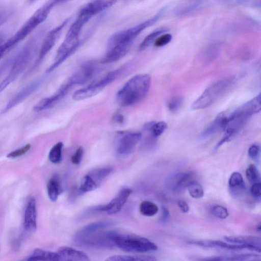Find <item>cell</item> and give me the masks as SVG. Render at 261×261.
Segmentation results:
<instances>
[{
	"mask_svg": "<svg viewBox=\"0 0 261 261\" xmlns=\"http://www.w3.org/2000/svg\"><path fill=\"white\" fill-rule=\"evenodd\" d=\"M189 194L193 198L199 199L204 196L202 186L196 181H190L187 186Z\"/></svg>",
	"mask_w": 261,
	"mask_h": 261,
	"instance_id": "cell-34",
	"label": "cell"
},
{
	"mask_svg": "<svg viewBox=\"0 0 261 261\" xmlns=\"http://www.w3.org/2000/svg\"><path fill=\"white\" fill-rule=\"evenodd\" d=\"M113 222L108 221H101L92 223L86 225L80 230L84 232H90L95 230L105 229L112 225Z\"/></svg>",
	"mask_w": 261,
	"mask_h": 261,
	"instance_id": "cell-36",
	"label": "cell"
},
{
	"mask_svg": "<svg viewBox=\"0 0 261 261\" xmlns=\"http://www.w3.org/2000/svg\"><path fill=\"white\" fill-rule=\"evenodd\" d=\"M117 135L116 150L123 155L131 153L142 138V134L139 132L119 131Z\"/></svg>",
	"mask_w": 261,
	"mask_h": 261,
	"instance_id": "cell-12",
	"label": "cell"
},
{
	"mask_svg": "<svg viewBox=\"0 0 261 261\" xmlns=\"http://www.w3.org/2000/svg\"><path fill=\"white\" fill-rule=\"evenodd\" d=\"M43 80L44 79L43 77L38 78L31 82L22 88L9 100L6 106L2 110L1 113H6L30 96L42 85Z\"/></svg>",
	"mask_w": 261,
	"mask_h": 261,
	"instance_id": "cell-13",
	"label": "cell"
},
{
	"mask_svg": "<svg viewBox=\"0 0 261 261\" xmlns=\"http://www.w3.org/2000/svg\"><path fill=\"white\" fill-rule=\"evenodd\" d=\"M125 120L124 116L119 113L115 114L112 118V121L116 124H122L124 123Z\"/></svg>",
	"mask_w": 261,
	"mask_h": 261,
	"instance_id": "cell-51",
	"label": "cell"
},
{
	"mask_svg": "<svg viewBox=\"0 0 261 261\" xmlns=\"http://www.w3.org/2000/svg\"><path fill=\"white\" fill-rule=\"evenodd\" d=\"M83 153V148L82 146L79 147L71 156V162L74 165L79 164L82 161Z\"/></svg>",
	"mask_w": 261,
	"mask_h": 261,
	"instance_id": "cell-43",
	"label": "cell"
},
{
	"mask_svg": "<svg viewBox=\"0 0 261 261\" xmlns=\"http://www.w3.org/2000/svg\"><path fill=\"white\" fill-rule=\"evenodd\" d=\"M13 11L5 10L0 12V27L5 24L11 17Z\"/></svg>",
	"mask_w": 261,
	"mask_h": 261,
	"instance_id": "cell-48",
	"label": "cell"
},
{
	"mask_svg": "<svg viewBox=\"0 0 261 261\" xmlns=\"http://www.w3.org/2000/svg\"><path fill=\"white\" fill-rule=\"evenodd\" d=\"M31 148V145L27 144L17 149L13 150L7 155L9 158H15L21 156L26 153Z\"/></svg>",
	"mask_w": 261,
	"mask_h": 261,
	"instance_id": "cell-41",
	"label": "cell"
},
{
	"mask_svg": "<svg viewBox=\"0 0 261 261\" xmlns=\"http://www.w3.org/2000/svg\"><path fill=\"white\" fill-rule=\"evenodd\" d=\"M80 38H71L65 36V39L59 47L54 62L48 67L46 73L54 71L69 57L73 54L82 45Z\"/></svg>",
	"mask_w": 261,
	"mask_h": 261,
	"instance_id": "cell-11",
	"label": "cell"
},
{
	"mask_svg": "<svg viewBox=\"0 0 261 261\" xmlns=\"http://www.w3.org/2000/svg\"><path fill=\"white\" fill-rule=\"evenodd\" d=\"M28 260H59L57 252L46 251L41 249H36L27 259Z\"/></svg>",
	"mask_w": 261,
	"mask_h": 261,
	"instance_id": "cell-25",
	"label": "cell"
},
{
	"mask_svg": "<svg viewBox=\"0 0 261 261\" xmlns=\"http://www.w3.org/2000/svg\"><path fill=\"white\" fill-rule=\"evenodd\" d=\"M139 210L141 214L143 216L152 217L157 214L159 207L154 203L148 200H144L141 202Z\"/></svg>",
	"mask_w": 261,
	"mask_h": 261,
	"instance_id": "cell-30",
	"label": "cell"
},
{
	"mask_svg": "<svg viewBox=\"0 0 261 261\" xmlns=\"http://www.w3.org/2000/svg\"><path fill=\"white\" fill-rule=\"evenodd\" d=\"M132 192V190L129 188H122L108 203L96 206L97 211L106 212L110 215L118 213L125 204Z\"/></svg>",
	"mask_w": 261,
	"mask_h": 261,
	"instance_id": "cell-15",
	"label": "cell"
},
{
	"mask_svg": "<svg viewBox=\"0 0 261 261\" xmlns=\"http://www.w3.org/2000/svg\"><path fill=\"white\" fill-rule=\"evenodd\" d=\"M23 225L27 231L34 232L36 230V202L34 197L31 198L27 204L24 212Z\"/></svg>",
	"mask_w": 261,
	"mask_h": 261,
	"instance_id": "cell-19",
	"label": "cell"
},
{
	"mask_svg": "<svg viewBox=\"0 0 261 261\" xmlns=\"http://www.w3.org/2000/svg\"><path fill=\"white\" fill-rule=\"evenodd\" d=\"M164 12L161 9L151 18L126 30L113 34L108 39L107 46L125 45L131 46L135 39L146 28L153 25L161 18Z\"/></svg>",
	"mask_w": 261,
	"mask_h": 261,
	"instance_id": "cell-6",
	"label": "cell"
},
{
	"mask_svg": "<svg viewBox=\"0 0 261 261\" xmlns=\"http://www.w3.org/2000/svg\"><path fill=\"white\" fill-rule=\"evenodd\" d=\"M224 239L230 243L245 244L260 248L261 239L260 238L255 236H225Z\"/></svg>",
	"mask_w": 261,
	"mask_h": 261,
	"instance_id": "cell-24",
	"label": "cell"
},
{
	"mask_svg": "<svg viewBox=\"0 0 261 261\" xmlns=\"http://www.w3.org/2000/svg\"><path fill=\"white\" fill-rule=\"evenodd\" d=\"M39 34L31 38L13 56L8 74L0 83V92L4 91L24 70L31 60L39 39Z\"/></svg>",
	"mask_w": 261,
	"mask_h": 261,
	"instance_id": "cell-3",
	"label": "cell"
},
{
	"mask_svg": "<svg viewBox=\"0 0 261 261\" xmlns=\"http://www.w3.org/2000/svg\"><path fill=\"white\" fill-rule=\"evenodd\" d=\"M250 192L254 197L259 199L261 193L260 182L253 183L250 188Z\"/></svg>",
	"mask_w": 261,
	"mask_h": 261,
	"instance_id": "cell-45",
	"label": "cell"
},
{
	"mask_svg": "<svg viewBox=\"0 0 261 261\" xmlns=\"http://www.w3.org/2000/svg\"><path fill=\"white\" fill-rule=\"evenodd\" d=\"M191 173L179 172L168 176L165 181V186L170 191L175 192L180 191L189 183Z\"/></svg>",
	"mask_w": 261,
	"mask_h": 261,
	"instance_id": "cell-17",
	"label": "cell"
},
{
	"mask_svg": "<svg viewBox=\"0 0 261 261\" xmlns=\"http://www.w3.org/2000/svg\"><path fill=\"white\" fill-rule=\"evenodd\" d=\"M52 1L39 8L12 37L5 41L11 50L46 19L51 9L56 6Z\"/></svg>",
	"mask_w": 261,
	"mask_h": 261,
	"instance_id": "cell-4",
	"label": "cell"
},
{
	"mask_svg": "<svg viewBox=\"0 0 261 261\" xmlns=\"http://www.w3.org/2000/svg\"><path fill=\"white\" fill-rule=\"evenodd\" d=\"M68 1L69 0H53L56 5L59 4L64 3Z\"/></svg>",
	"mask_w": 261,
	"mask_h": 261,
	"instance_id": "cell-53",
	"label": "cell"
},
{
	"mask_svg": "<svg viewBox=\"0 0 261 261\" xmlns=\"http://www.w3.org/2000/svg\"><path fill=\"white\" fill-rule=\"evenodd\" d=\"M124 66L110 71L96 80L88 86L75 91L72 98L75 100H81L92 97L102 90L106 86L120 77L126 70Z\"/></svg>",
	"mask_w": 261,
	"mask_h": 261,
	"instance_id": "cell-8",
	"label": "cell"
},
{
	"mask_svg": "<svg viewBox=\"0 0 261 261\" xmlns=\"http://www.w3.org/2000/svg\"><path fill=\"white\" fill-rule=\"evenodd\" d=\"M228 186L232 195L240 196L242 195L246 191V185L241 173L234 172L230 175Z\"/></svg>",
	"mask_w": 261,
	"mask_h": 261,
	"instance_id": "cell-21",
	"label": "cell"
},
{
	"mask_svg": "<svg viewBox=\"0 0 261 261\" xmlns=\"http://www.w3.org/2000/svg\"><path fill=\"white\" fill-rule=\"evenodd\" d=\"M246 176L248 180L252 184L260 182V174L254 164H250L246 170Z\"/></svg>",
	"mask_w": 261,
	"mask_h": 261,
	"instance_id": "cell-38",
	"label": "cell"
},
{
	"mask_svg": "<svg viewBox=\"0 0 261 261\" xmlns=\"http://www.w3.org/2000/svg\"><path fill=\"white\" fill-rule=\"evenodd\" d=\"M203 0H185L174 10L176 16H183L193 12L202 5Z\"/></svg>",
	"mask_w": 261,
	"mask_h": 261,
	"instance_id": "cell-23",
	"label": "cell"
},
{
	"mask_svg": "<svg viewBox=\"0 0 261 261\" xmlns=\"http://www.w3.org/2000/svg\"><path fill=\"white\" fill-rule=\"evenodd\" d=\"M167 125L164 121L158 122H150L144 125L143 129L146 132L150 133L155 138L160 136L166 129Z\"/></svg>",
	"mask_w": 261,
	"mask_h": 261,
	"instance_id": "cell-28",
	"label": "cell"
},
{
	"mask_svg": "<svg viewBox=\"0 0 261 261\" xmlns=\"http://www.w3.org/2000/svg\"><path fill=\"white\" fill-rule=\"evenodd\" d=\"M157 259L152 256L141 255H131L116 254L110 256L107 261H155Z\"/></svg>",
	"mask_w": 261,
	"mask_h": 261,
	"instance_id": "cell-27",
	"label": "cell"
},
{
	"mask_svg": "<svg viewBox=\"0 0 261 261\" xmlns=\"http://www.w3.org/2000/svg\"><path fill=\"white\" fill-rule=\"evenodd\" d=\"M212 213L216 217L220 219H225L228 216L227 208L220 205H215L212 208Z\"/></svg>",
	"mask_w": 261,
	"mask_h": 261,
	"instance_id": "cell-40",
	"label": "cell"
},
{
	"mask_svg": "<svg viewBox=\"0 0 261 261\" xmlns=\"http://www.w3.org/2000/svg\"><path fill=\"white\" fill-rule=\"evenodd\" d=\"M170 216V213L168 208L166 206H162L161 210V221L162 222L166 221Z\"/></svg>",
	"mask_w": 261,
	"mask_h": 261,
	"instance_id": "cell-50",
	"label": "cell"
},
{
	"mask_svg": "<svg viewBox=\"0 0 261 261\" xmlns=\"http://www.w3.org/2000/svg\"><path fill=\"white\" fill-rule=\"evenodd\" d=\"M260 259V256L256 254L245 253L225 256V260H257Z\"/></svg>",
	"mask_w": 261,
	"mask_h": 261,
	"instance_id": "cell-37",
	"label": "cell"
},
{
	"mask_svg": "<svg viewBox=\"0 0 261 261\" xmlns=\"http://www.w3.org/2000/svg\"><path fill=\"white\" fill-rule=\"evenodd\" d=\"M260 152V147L257 144L252 145L248 149L249 156L253 160L258 159Z\"/></svg>",
	"mask_w": 261,
	"mask_h": 261,
	"instance_id": "cell-44",
	"label": "cell"
},
{
	"mask_svg": "<svg viewBox=\"0 0 261 261\" xmlns=\"http://www.w3.org/2000/svg\"><path fill=\"white\" fill-rule=\"evenodd\" d=\"M73 86L72 84L67 80L54 94L44 98L38 102L34 107V111L39 112L54 107L65 97Z\"/></svg>",
	"mask_w": 261,
	"mask_h": 261,
	"instance_id": "cell-14",
	"label": "cell"
},
{
	"mask_svg": "<svg viewBox=\"0 0 261 261\" xmlns=\"http://www.w3.org/2000/svg\"><path fill=\"white\" fill-rule=\"evenodd\" d=\"M260 100L255 96L238 108L227 118L223 129L224 136L217 144L215 150H217L224 143L231 140L245 124L248 119L253 115L260 112Z\"/></svg>",
	"mask_w": 261,
	"mask_h": 261,
	"instance_id": "cell-1",
	"label": "cell"
},
{
	"mask_svg": "<svg viewBox=\"0 0 261 261\" xmlns=\"http://www.w3.org/2000/svg\"><path fill=\"white\" fill-rule=\"evenodd\" d=\"M238 4L247 7H260V0H238Z\"/></svg>",
	"mask_w": 261,
	"mask_h": 261,
	"instance_id": "cell-46",
	"label": "cell"
},
{
	"mask_svg": "<svg viewBox=\"0 0 261 261\" xmlns=\"http://www.w3.org/2000/svg\"><path fill=\"white\" fill-rule=\"evenodd\" d=\"M151 85V77L147 74L135 75L116 94L117 102L122 107H129L142 101Z\"/></svg>",
	"mask_w": 261,
	"mask_h": 261,
	"instance_id": "cell-2",
	"label": "cell"
},
{
	"mask_svg": "<svg viewBox=\"0 0 261 261\" xmlns=\"http://www.w3.org/2000/svg\"><path fill=\"white\" fill-rule=\"evenodd\" d=\"M13 56L6 59L0 63V77L12 63Z\"/></svg>",
	"mask_w": 261,
	"mask_h": 261,
	"instance_id": "cell-47",
	"label": "cell"
},
{
	"mask_svg": "<svg viewBox=\"0 0 261 261\" xmlns=\"http://www.w3.org/2000/svg\"><path fill=\"white\" fill-rule=\"evenodd\" d=\"M63 144L59 142L55 144L49 151L48 159L54 164H58L61 162L62 159V149Z\"/></svg>",
	"mask_w": 261,
	"mask_h": 261,
	"instance_id": "cell-33",
	"label": "cell"
},
{
	"mask_svg": "<svg viewBox=\"0 0 261 261\" xmlns=\"http://www.w3.org/2000/svg\"><path fill=\"white\" fill-rule=\"evenodd\" d=\"M220 50V44L214 43L206 46L201 54V57L206 63L215 60L218 56Z\"/></svg>",
	"mask_w": 261,
	"mask_h": 261,
	"instance_id": "cell-29",
	"label": "cell"
},
{
	"mask_svg": "<svg viewBox=\"0 0 261 261\" xmlns=\"http://www.w3.org/2000/svg\"><path fill=\"white\" fill-rule=\"evenodd\" d=\"M168 29H161L156 30L148 35L139 46V50L141 51L148 47L162 34L167 32Z\"/></svg>",
	"mask_w": 261,
	"mask_h": 261,
	"instance_id": "cell-31",
	"label": "cell"
},
{
	"mask_svg": "<svg viewBox=\"0 0 261 261\" xmlns=\"http://www.w3.org/2000/svg\"><path fill=\"white\" fill-rule=\"evenodd\" d=\"M117 0H93L85 5L79 13L92 18L113 5Z\"/></svg>",
	"mask_w": 261,
	"mask_h": 261,
	"instance_id": "cell-18",
	"label": "cell"
},
{
	"mask_svg": "<svg viewBox=\"0 0 261 261\" xmlns=\"http://www.w3.org/2000/svg\"><path fill=\"white\" fill-rule=\"evenodd\" d=\"M69 21V19L68 18L46 34L42 41L37 59L31 68L29 73H32L40 65L44 59L56 44L63 30Z\"/></svg>",
	"mask_w": 261,
	"mask_h": 261,
	"instance_id": "cell-9",
	"label": "cell"
},
{
	"mask_svg": "<svg viewBox=\"0 0 261 261\" xmlns=\"http://www.w3.org/2000/svg\"><path fill=\"white\" fill-rule=\"evenodd\" d=\"M234 80L232 77H227L211 85L193 103L192 109H202L212 105L228 90L233 84Z\"/></svg>",
	"mask_w": 261,
	"mask_h": 261,
	"instance_id": "cell-7",
	"label": "cell"
},
{
	"mask_svg": "<svg viewBox=\"0 0 261 261\" xmlns=\"http://www.w3.org/2000/svg\"><path fill=\"white\" fill-rule=\"evenodd\" d=\"M57 253L59 260L63 261H88L90 260L88 255L84 251L76 250L68 246L60 247Z\"/></svg>",
	"mask_w": 261,
	"mask_h": 261,
	"instance_id": "cell-20",
	"label": "cell"
},
{
	"mask_svg": "<svg viewBox=\"0 0 261 261\" xmlns=\"http://www.w3.org/2000/svg\"><path fill=\"white\" fill-rule=\"evenodd\" d=\"M101 62L91 60L82 64L68 80L73 86L85 84L93 80L101 70Z\"/></svg>",
	"mask_w": 261,
	"mask_h": 261,
	"instance_id": "cell-10",
	"label": "cell"
},
{
	"mask_svg": "<svg viewBox=\"0 0 261 261\" xmlns=\"http://www.w3.org/2000/svg\"><path fill=\"white\" fill-rule=\"evenodd\" d=\"M256 229L258 231H260V230H261V226H260V223H259L257 227H256Z\"/></svg>",
	"mask_w": 261,
	"mask_h": 261,
	"instance_id": "cell-54",
	"label": "cell"
},
{
	"mask_svg": "<svg viewBox=\"0 0 261 261\" xmlns=\"http://www.w3.org/2000/svg\"><path fill=\"white\" fill-rule=\"evenodd\" d=\"M201 260L206 261H219V260H225V257L222 256H210L206 257L201 259Z\"/></svg>",
	"mask_w": 261,
	"mask_h": 261,
	"instance_id": "cell-52",
	"label": "cell"
},
{
	"mask_svg": "<svg viewBox=\"0 0 261 261\" xmlns=\"http://www.w3.org/2000/svg\"><path fill=\"white\" fill-rule=\"evenodd\" d=\"M183 102V98L180 96L173 97L169 101L168 107L169 110L174 112L179 110Z\"/></svg>",
	"mask_w": 261,
	"mask_h": 261,
	"instance_id": "cell-39",
	"label": "cell"
},
{
	"mask_svg": "<svg viewBox=\"0 0 261 261\" xmlns=\"http://www.w3.org/2000/svg\"><path fill=\"white\" fill-rule=\"evenodd\" d=\"M177 205L184 213H187L190 210V207L188 203L183 199H178L177 201Z\"/></svg>",
	"mask_w": 261,
	"mask_h": 261,
	"instance_id": "cell-49",
	"label": "cell"
},
{
	"mask_svg": "<svg viewBox=\"0 0 261 261\" xmlns=\"http://www.w3.org/2000/svg\"><path fill=\"white\" fill-rule=\"evenodd\" d=\"M111 167H102L95 169L88 174L96 182L97 185L112 172Z\"/></svg>",
	"mask_w": 261,
	"mask_h": 261,
	"instance_id": "cell-32",
	"label": "cell"
},
{
	"mask_svg": "<svg viewBox=\"0 0 261 261\" xmlns=\"http://www.w3.org/2000/svg\"><path fill=\"white\" fill-rule=\"evenodd\" d=\"M114 241L116 247L128 252L144 253L158 249L157 246L146 238L123 233L118 230L114 237Z\"/></svg>",
	"mask_w": 261,
	"mask_h": 261,
	"instance_id": "cell-5",
	"label": "cell"
},
{
	"mask_svg": "<svg viewBox=\"0 0 261 261\" xmlns=\"http://www.w3.org/2000/svg\"><path fill=\"white\" fill-rule=\"evenodd\" d=\"M47 194L49 199L55 202L62 191L59 179L57 176L51 177L47 184Z\"/></svg>",
	"mask_w": 261,
	"mask_h": 261,
	"instance_id": "cell-26",
	"label": "cell"
},
{
	"mask_svg": "<svg viewBox=\"0 0 261 261\" xmlns=\"http://www.w3.org/2000/svg\"><path fill=\"white\" fill-rule=\"evenodd\" d=\"M172 35L165 34L159 36L154 41V45L156 47H162L168 44L172 40Z\"/></svg>",
	"mask_w": 261,
	"mask_h": 261,
	"instance_id": "cell-42",
	"label": "cell"
},
{
	"mask_svg": "<svg viewBox=\"0 0 261 261\" xmlns=\"http://www.w3.org/2000/svg\"><path fill=\"white\" fill-rule=\"evenodd\" d=\"M191 244L206 248H218L230 250H241L248 249L260 253L261 248L255 246L245 244H229L218 240L194 241L190 242Z\"/></svg>",
	"mask_w": 261,
	"mask_h": 261,
	"instance_id": "cell-16",
	"label": "cell"
},
{
	"mask_svg": "<svg viewBox=\"0 0 261 261\" xmlns=\"http://www.w3.org/2000/svg\"><path fill=\"white\" fill-rule=\"evenodd\" d=\"M97 186L98 185L96 182L88 174L82 178L79 190L80 192L84 193L95 190Z\"/></svg>",
	"mask_w": 261,
	"mask_h": 261,
	"instance_id": "cell-35",
	"label": "cell"
},
{
	"mask_svg": "<svg viewBox=\"0 0 261 261\" xmlns=\"http://www.w3.org/2000/svg\"><path fill=\"white\" fill-rule=\"evenodd\" d=\"M227 117L223 113H220L212 123L200 134V138L204 139L214 135L221 129L223 130Z\"/></svg>",
	"mask_w": 261,
	"mask_h": 261,
	"instance_id": "cell-22",
	"label": "cell"
}]
</instances>
